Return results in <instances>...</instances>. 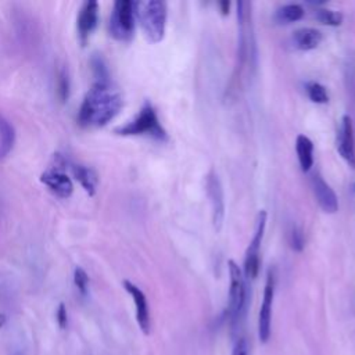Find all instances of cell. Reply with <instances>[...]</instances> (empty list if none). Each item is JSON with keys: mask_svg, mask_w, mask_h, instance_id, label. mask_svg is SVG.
<instances>
[{"mask_svg": "<svg viewBox=\"0 0 355 355\" xmlns=\"http://www.w3.org/2000/svg\"><path fill=\"white\" fill-rule=\"evenodd\" d=\"M266 211L261 210L257 215V224H255V233L253 236V240L250 242L246 257H244V279L254 280L258 276L260 272V250L266 228Z\"/></svg>", "mask_w": 355, "mask_h": 355, "instance_id": "obj_7", "label": "cell"}, {"mask_svg": "<svg viewBox=\"0 0 355 355\" xmlns=\"http://www.w3.org/2000/svg\"><path fill=\"white\" fill-rule=\"evenodd\" d=\"M135 2L117 0L110 16V34L120 42H129L135 34Z\"/></svg>", "mask_w": 355, "mask_h": 355, "instance_id": "obj_6", "label": "cell"}, {"mask_svg": "<svg viewBox=\"0 0 355 355\" xmlns=\"http://www.w3.org/2000/svg\"><path fill=\"white\" fill-rule=\"evenodd\" d=\"M315 17L320 24H325L329 27H338L343 23V15L338 12H334V10H329V9L316 10Z\"/></svg>", "mask_w": 355, "mask_h": 355, "instance_id": "obj_22", "label": "cell"}, {"mask_svg": "<svg viewBox=\"0 0 355 355\" xmlns=\"http://www.w3.org/2000/svg\"><path fill=\"white\" fill-rule=\"evenodd\" d=\"M219 8H221V12L224 16H226L229 13V8H230V3L229 2H221L219 3Z\"/></svg>", "mask_w": 355, "mask_h": 355, "instance_id": "obj_28", "label": "cell"}, {"mask_svg": "<svg viewBox=\"0 0 355 355\" xmlns=\"http://www.w3.org/2000/svg\"><path fill=\"white\" fill-rule=\"evenodd\" d=\"M304 13L305 12L300 5H295V3L284 5L276 12V21L279 24H291L301 20L304 17Z\"/></svg>", "mask_w": 355, "mask_h": 355, "instance_id": "obj_19", "label": "cell"}, {"mask_svg": "<svg viewBox=\"0 0 355 355\" xmlns=\"http://www.w3.org/2000/svg\"><path fill=\"white\" fill-rule=\"evenodd\" d=\"M237 55L236 66L232 77V91H237L243 82V75L251 69L254 57V34H253V17H251V3L239 2L237 5ZM230 91V92H232Z\"/></svg>", "mask_w": 355, "mask_h": 355, "instance_id": "obj_2", "label": "cell"}, {"mask_svg": "<svg viewBox=\"0 0 355 355\" xmlns=\"http://www.w3.org/2000/svg\"><path fill=\"white\" fill-rule=\"evenodd\" d=\"M352 192H355V182H354V185H352Z\"/></svg>", "mask_w": 355, "mask_h": 355, "instance_id": "obj_30", "label": "cell"}, {"mask_svg": "<svg viewBox=\"0 0 355 355\" xmlns=\"http://www.w3.org/2000/svg\"><path fill=\"white\" fill-rule=\"evenodd\" d=\"M295 153L302 172H309L313 165V143L305 135H298L295 139Z\"/></svg>", "mask_w": 355, "mask_h": 355, "instance_id": "obj_18", "label": "cell"}, {"mask_svg": "<svg viewBox=\"0 0 355 355\" xmlns=\"http://www.w3.org/2000/svg\"><path fill=\"white\" fill-rule=\"evenodd\" d=\"M16 145L15 125L0 113V160L8 157Z\"/></svg>", "mask_w": 355, "mask_h": 355, "instance_id": "obj_17", "label": "cell"}, {"mask_svg": "<svg viewBox=\"0 0 355 355\" xmlns=\"http://www.w3.org/2000/svg\"><path fill=\"white\" fill-rule=\"evenodd\" d=\"M290 246L294 251H302L305 247V237L301 228L294 226L290 233Z\"/></svg>", "mask_w": 355, "mask_h": 355, "instance_id": "obj_25", "label": "cell"}, {"mask_svg": "<svg viewBox=\"0 0 355 355\" xmlns=\"http://www.w3.org/2000/svg\"><path fill=\"white\" fill-rule=\"evenodd\" d=\"M56 319H57V323L62 329H66L67 325H69V313H67V308L66 305L62 302L56 311Z\"/></svg>", "mask_w": 355, "mask_h": 355, "instance_id": "obj_27", "label": "cell"}, {"mask_svg": "<svg viewBox=\"0 0 355 355\" xmlns=\"http://www.w3.org/2000/svg\"><path fill=\"white\" fill-rule=\"evenodd\" d=\"M91 67L95 75V82H109L110 80V73H109V67L104 62V59L102 57V55H93L91 59Z\"/></svg>", "mask_w": 355, "mask_h": 355, "instance_id": "obj_20", "label": "cell"}, {"mask_svg": "<svg viewBox=\"0 0 355 355\" xmlns=\"http://www.w3.org/2000/svg\"><path fill=\"white\" fill-rule=\"evenodd\" d=\"M41 182L57 197L70 199L74 193V183L64 170L52 167L41 175Z\"/></svg>", "mask_w": 355, "mask_h": 355, "instance_id": "obj_11", "label": "cell"}, {"mask_svg": "<svg viewBox=\"0 0 355 355\" xmlns=\"http://www.w3.org/2000/svg\"><path fill=\"white\" fill-rule=\"evenodd\" d=\"M207 196L211 203V214H212V225L217 232H219L224 226L225 221V196L218 174L214 168L210 170L206 181Z\"/></svg>", "mask_w": 355, "mask_h": 355, "instance_id": "obj_9", "label": "cell"}, {"mask_svg": "<svg viewBox=\"0 0 355 355\" xmlns=\"http://www.w3.org/2000/svg\"><path fill=\"white\" fill-rule=\"evenodd\" d=\"M117 135L121 136H149L160 142L168 140V134L160 122L156 109L150 102H146L139 114L128 124L116 129Z\"/></svg>", "mask_w": 355, "mask_h": 355, "instance_id": "obj_4", "label": "cell"}, {"mask_svg": "<svg viewBox=\"0 0 355 355\" xmlns=\"http://www.w3.org/2000/svg\"><path fill=\"white\" fill-rule=\"evenodd\" d=\"M230 355H248V344L244 337H239L236 340Z\"/></svg>", "mask_w": 355, "mask_h": 355, "instance_id": "obj_26", "label": "cell"}, {"mask_svg": "<svg viewBox=\"0 0 355 355\" xmlns=\"http://www.w3.org/2000/svg\"><path fill=\"white\" fill-rule=\"evenodd\" d=\"M337 152L343 160L355 170V138L349 116H343L337 131Z\"/></svg>", "mask_w": 355, "mask_h": 355, "instance_id": "obj_10", "label": "cell"}, {"mask_svg": "<svg viewBox=\"0 0 355 355\" xmlns=\"http://www.w3.org/2000/svg\"><path fill=\"white\" fill-rule=\"evenodd\" d=\"M312 190L319 207L326 214H336L338 211V199L334 190L325 182L319 172L312 176Z\"/></svg>", "mask_w": 355, "mask_h": 355, "instance_id": "obj_14", "label": "cell"}, {"mask_svg": "<svg viewBox=\"0 0 355 355\" xmlns=\"http://www.w3.org/2000/svg\"><path fill=\"white\" fill-rule=\"evenodd\" d=\"M322 41H323L322 33L315 28H300L291 37V42L294 48L302 52L316 49L322 44Z\"/></svg>", "mask_w": 355, "mask_h": 355, "instance_id": "obj_16", "label": "cell"}, {"mask_svg": "<svg viewBox=\"0 0 355 355\" xmlns=\"http://www.w3.org/2000/svg\"><path fill=\"white\" fill-rule=\"evenodd\" d=\"M69 168L71 170L74 178L80 182L82 189L89 196H95L98 192V186H99V175L96 174V171L84 164H77V163H71V161L69 163Z\"/></svg>", "mask_w": 355, "mask_h": 355, "instance_id": "obj_15", "label": "cell"}, {"mask_svg": "<svg viewBox=\"0 0 355 355\" xmlns=\"http://www.w3.org/2000/svg\"><path fill=\"white\" fill-rule=\"evenodd\" d=\"M57 96L59 99L62 100V103H66L70 98V88H71V84H70V77H69V73L67 70H62L59 74H57Z\"/></svg>", "mask_w": 355, "mask_h": 355, "instance_id": "obj_23", "label": "cell"}, {"mask_svg": "<svg viewBox=\"0 0 355 355\" xmlns=\"http://www.w3.org/2000/svg\"><path fill=\"white\" fill-rule=\"evenodd\" d=\"M6 320H8L6 315L5 313H0V329H2L6 325Z\"/></svg>", "mask_w": 355, "mask_h": 355, "instance_id": "obj_29", "label": "cell"}, {"mask_svg": "<svg viewBox=\"0 0 355 355\" xmlns=\"http://www.w3.org/2000/svg\"><path fill=\"white\" fill-rule=\"evenodd\" d=\"M136 19L140 23V27L153 44H158L164 39L165 27H167V3L161 0H146V2L135 3Z\"/></svg>", "mask_w": 355, "mask_h": 355, "instance_id": "obj_3", "label": "cell"}, {"mask_svg": "<svg viewBox=\"0 0 355 355\" xmlns=\"http://www.w3.org/2000/svg\"><path fill=\"white\" fill-rule=\"evenodd\" d=\"M98 24H99V3L95 2V0H88V2L82 5L77 19L78 35L82 45L88 42L93 31L98 28Z\"/></svg>", "mask_w": 355, "mask_h": 355, "instance_id": "obj_13", "label": "cell"}, {"mask_svg": "<svg viewBox=\"0 0 355 355\" xmlns=\"http://www.w3.org/2000/svg\"><path fill=\"white\" fill-rule=\"evenodd\" d=\"M122 284H124V289L127 290V293L134 300L135 309H136V320H138V325H139L140 330L146 336L150 334L152 318H150V308H149V302H147L146 294L143 293L142 289H139L136 284H134L129 280H124Z\"/></svg>", "mask_w": 355, "mask_h": 355, "instance_id": "obj_12", "label": "cell"}, {"mask_svg": "<svg viewBox=\"0 0 355 355\" xmlns=\"http://www.w3.org/2000/svg\"><path fill=\"white\" fill-rule=\"evenodd\" d=\"M120 91L109 82H95L84 98L77 121L82 128H103L122 110Z\"/></svg>", "mask_w": 355, "mask_h": 355, "instance_id": "obj_1", "label": "cell"}, {"mask_svg": "<svg viewBox=\"0 0 355 355\" xmlns=\"http://www.w3.org/2000/svg\"><path fill=\"white\" fill-rule=\"evenodd\" d=\"M275 298V273L272 269L268 271L266 283L264 287V297L258 315V337L262 344L268 343L272 333V307Z\"/></svg>", "mask_w": 355, "mask_h": 355, "instance_id": "obj_8", "label": "cell"}, {"mask_svg": "<svg viewBox=\"0 0 355 355\" xmlns=\"http://www.w3.org/2000/svg\"><path fill=\"white\" fill-rule=\"evenodd\" d=\"M228 268H229V277H230L228 316H229L232 330L236 331L246 315L247 286H246V279L242 269L233 260L228 261Z\"/></svg>", "mask_w": 355, "mask_h": 355, "instance_id": "obj_5", "label": "cell"}, {"mask_svg": "<svg viewBox=\"0 0 355 355\" xmlns=\"http://www.w3.org/2000/svg\"><path fill=\"white\" fill-rule=\"evenodd\" d=\"M74 283H75V287L78 289V291L82 295L88 294V290H89V276L85 272V269H82L81 266L75 268V271H74Z\"/></svg>", "mask_w": 355, "mask_h": 355, "instance_id": "obj_24", "label": "cell"}, {"mask_svg": "<svg viewBox=\"0 0 355 355\" xmlns=\"http://www.w3.org/2000/svg\"><path fill=\"white\" fill-rule=\"evenodd\" d=\"M305 91L309 100L316 104H326L329 102V93L326 88L319 82H308L305 85Z\"/></svg>", "mask_w": 355, "mask_h": 355, "instance_id": "obj_21", "label": "cell"}]
</instances>
